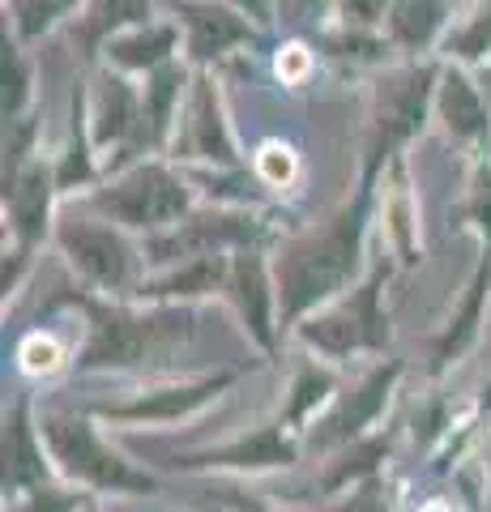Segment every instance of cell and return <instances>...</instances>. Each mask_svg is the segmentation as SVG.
Returning a JSON list of instances; mask_svg holds the SVG:
<instances>
[{
  "label": "cell",
  "instance_id": "obj_1",
  "mask_svg": "<svg viewBox=\"0 0 491 512\" xmlns=\"http://www.w3.org/2000/svg\"><path fill=\"white\" fill-rule=\"evenodd\" d=\"M176 9V22L188 30L193 52H223L231 43H244L252 35L248 13L227 5V0H167Z\"/></svg>",
  "mask_w": 491,
  "mask_h": 512
},
{
  "label": "cell",
  "instance_id": "obj_2",
  "mask_svg": "<svg viewBox=\"0 0 491 512\" xmlns=\"http://www.w3.org/2000/svg\"><path fill=\"white\" fill-rule=\"evenodd\" d=\"M445 22H449V0H393L389 18H385L389 35L406 47L432 43L445 30Z\"/></svg>",
  "mask_w": 491,
  "mask_h": 512
},
{
  "label": "cell",
  "instance_id": "obj_3",
  "mask_svg": "<svg viewBox=\"0 0 491 512\" xmlns=\"http://www.w3.org/2000/svg\"><path fill=\"white\" fill-rule=\"evenodd\" d=\"M171 47H176V30H171L167 22H137L129 30H120V35L112 39V47L107 52H116L120 60H133V64H154V60H163Z\"/></svg>",
  "mask_w": 491,
  "mask_h": 512
},
{
  "label": "cell",
  "instance_id": "obj_4",
  "mask_svg": "<svg viewBox=\"0 0 491 512\" xmlns=\"http://www.w3.org/2000/svg\"><path fill=\"white\" fill-rule=\"evenodd\" d=\"M65 363H69V350L56 333H26L18 346V367L30 380H52L65 372Z\"/></svg>",
  "mask_w": 491,
  "mask_h": 512
},
{
  "label": "cell",
  "instance_id": "obj_5",
  "mask_svg": "<svg viewBox=\"0 0 491 512\" xmlns=\"http://www.w3.org/2000/svg\"><path fill=\"white\" fill-rule=\"evenodd\" d=\"M5 5L13 13L18 35H43V30H52L56 22H65L82 0H5Z\"/></svg>",
  "mask_w": 491,
  "mask_h": 512
},
{
  "label": "cell",
  "instance_id": "obj_6",
  "mask_svg": "<svg viewBox=\"0 0 491 512\" xmlns=\"http://www.w3.org/2000/svg\"><path fill=\"white\" fill-rule=\"evenodd\" d=\"M252 167H257L261 180L278 192L299 180V154H295V146H287V141H278V137L261 141L257 154H252Z\"/></svg>",
  "mask_w": 491,
  "mask_h": 512
},
{
  "label": "cell",
  "instance_id": "obj_7",
  "mask_svg": "<svg viewBox=\"0 0 491 512\" xmlns=\"http://www.w3.org/2000/svg\"><path fill=\"white\" fill-rule=\"evenodd\" d=\"M154 0H90V22L99 30H129L150 18Z\"/></svg>",
  "mask_w": 491,
  "mask_h": 512
},
{
  "label": "cell",
  "instance_id": "obj_8",
  "mask_svg": "<svg viewBox=\"0 0 491 512\" xmlns=\"http://www.w3.org/2000/svg\"><path fill=\"white\" fill-rule=\"evenodd\" d=\"M274 73H278L282 86H304L308 73H312V47L299 43V39L282 43L278 52H274Z\"/></svg>",
  "mask_w": 491,
  "mask_h": 512
},
{
  "label": "cell",
  "instance_id": "obj_9",
  "mask_svg": "<svg viewBox=\"0 0 491 512\" xmlns=\"http://www.w3.org/2000/svg\"><path fill=\"white\" fill-rule=\"evenodd\" d=\"M329 9H338V0H274V13L291 26H312L321 22Z\"/></svg>",
  "mask_w": 491,
  "mask_h": 512
},
{
  "label": "cell",
  "instance_id": "obj_10",
  "mask_svg": "<svg viewBox=\"0 0 491 512\" xmlns=\"http://www.w3.org/2000/svg\"><path fill=\"white\" fill-rule=\"evenodd\" d=\"M393 9V0H338V18L346 26H372V22H385Z\"/></svg>",
  "mask_w": 491,
  "mask_h": 512
},
{
  "label": "cell",
  "instance_id": "obj_11",
  "mask_svg": "<svg viewBox=\"0 0 491 512\" xmlns=\"http://www.w3.org/2000/svg\"><path fill=\"white\" fill-rule=\"evenodd\" d=\"M227 5L244 9L248 18H257V22H269V13H274V0H227Z\"/></svg>",
  "mask_w": 491,
  "mask_h": 512
},
{
  "label": "cell",
  "instance_id": "obj_12",
  "mask_svg": "<svg viewBox=\"0 0 491 512\" xmlns=\"http://www.w3.org/2000/svg\"><path fill=\"white\" fill-rule=\"evenodd\" d=\"M419 512H453V508H449V504H440V500H436V504H423Z\"/></svg>",
  "mask_w": 491,
  "mask_h": 512
}]
</instances>
